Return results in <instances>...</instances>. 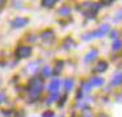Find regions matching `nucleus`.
<instances>
[{
    "label": "nucleus",
    "mask_w": 122,
    "mask_h": 117,
    "mask_svg": "<svg viewBox=\"0 0 122 117\" xmlns=\"http://www.w3.org/2000/svg\"><path fill=\"white\" fill-rule=\"evenodd\" d=\"M43 90V79L42 78H33L29 82V85H28V92H29L30 99H37L40 96V93L42 92Z\"/></svg>",
    "instance_id": "f257e3e1"
},
{
    "label": "nucleus",
    "mask_w": 122,
    "mask_h": 117,
    "mask_svg": "<svg viewBox=\"0 0 122 117\" xmlns=\"http://www.w3.org/2000/svg\"><path fill=\"white\" fill-rule=\"evenodd\" d=\"M32 54V48L30 46H19L16 50V55L19 58H28Z\"/></svg>",
    "instance_id": "f03ea898"
},
{
    "label": "nucleus",
    "mask_w": 122,
    "mask_h": 117,
    "mask_svg": "<svg viewBox=\"0 0 122 117\" xmlns=\"http://www.w3.org/2000/svg\"><path fill=\"white\" fill-rule=\"evenodd\" d=\"M109 30H110V27H109L108 24H104V25H101L96 32H93L92 34H93V37H102V36H105Z\"/></svg>",
    "instance_id": "7ed1b4c3"
},
{
    "label": "nucleus",
    "mask_w": 122,
    "mask_h": 117,
    "mask_svg": "<svg viewBox=\"0 0 122 117\" xmlns=\"http://www.w3.org/2000/svg\"><path fill=\"white\" fill-rule=\"evenodd\" d=\"M28 22H29V20L25 19V17H16L11 24H12L13 28H22V27H25Z\"/></svg>",
    "instance_id": "20e7f679"
},
{
    "label": "nucleus",
    "mask_w": 122,
    "mask_h": 117,
    "mask_svg": "<svg viewBox=\"0 0 122 117\" xmlns=\"http://www.w3.org/2000/svg\"><path fill=\"white\" fill-rule=\"evenodd\" d=\"M59 84H61L59 79H54L53 82L50 83V85H49V91H50L53 95H56L58 91H59Z\"/></svg>",
    "instance_id": "39448f33"
},
{
    "label": "nucleus",
    "mask_w": 122,
    "mask_h": 117,
    "mask_svg": "<svg viewBox=\"0 0 122 117\" xmlns=\"http://www.w3.org/2000/svg\"><path fill=\"white\" fill-rule=\"evenodd\" d=\"M97 54H98V51L96 50V49H92L91 51H88L87 55H85V58H84L85 63H91L92 61H95L96 57H97Z\"/></svg>",
    "instance_id": "423d86ee"
},
{
    "label": "nucleus",
    "mask_w": 122,
    "mask_h": 117,
    "mask_svg": "<svg viewBox=\"0 0 122 117\" xmlns=\"http://www.w3.org/2000/svg\"><path fill=\"white\" fill-rule=\"evenodd\" d=\"M41 38H42L45 42H51L54 40V32L53 30H45V32L41 34Z\"/></svg>",
    "instance_id": "0eeeda50"
},
{
    "label": "nucleus",
    "mask_w": 122,
    "mask_h": 117,
    "mask_svg": "<svg viewBox=\"0 0 122 117\" xmlns=\"http://www.w3.org/2000/svg\"><path fill=\"white\" fill-rule=\"evenodd\" d=\"M106 69H108V62H104L102 61V62H100V63L95 67L93 71H95V72H104V71H106Z\"/></svg>",
    "instance_id": "6e6552de"
},
{
    "label": "nucleus",
    "mask_w": 122,
    "mask_h": 117,
    "mask_svg": "<svg viewBox=\"0 0 122 117\" xmlns=\"http://www.w3.org/2000/svg\"><path fill=\"white\" fill-rule=\"evenodd\" d=\"M102 83H104L102 78H92V79L88 82V84H89L91 87H97V85H101Z\"/></svg>",
    "instance_id": "1a4fd4ad"
},
{
    "label": "nucleus",
    "mask_w": 122,
    "mask_h": 117,
    "mask_svg": "<svg viewBox=\"0 0 122 117\" xmlns=\"http://www.w3.org/2000/svg\"><path fill=\"white\" fill-rule=\"evenodd\" d=\"M41 62L40 61H36V62H32V63L28 64V71L29 72H37L38 71V66H40Z\"/></svg>",
    "instance_id": "9d476101"
},
{
    "label": "nucleus",
    "mask_w": 122,
    "mask_h": 117,
    "mask_svg": "<svg viewBox=\"0 0 122 117\" xmlns=\"http://www.w3.org/2000/svg\"><path fill=\"white\" fill-rule=\"evenodd\" d=\"M122 83V72H117L112 79V85H119Z\"/></svg>",
    "instance_id": "9b49d317"
},
{
    "label": "nucleus",
    "mask_w": 122,
    "mask_h": 117,
    "mask_svg": "<svg viewBox=\"0 0 122 117\" xmlns=\"http://www.w3.org/2000/svg\"><path fill=\"white\" fill-rule=\"evenodd\" d=\"M64 88H66L67 92H68V91H71L72 88H74V80H72V79L64 80Z\"/></svg>",
    "instance_id": "f8f14e48"
},
{
    "label": "nucleus",
    "mask_w": 122,
    "mask_h": 117,
    "mask_svg": "<svg viewBox=\"0 0 122 117\" xmlns=\"http://www.w3.org/2000/svg\"><path fill=\"white\" fill-rule=\"evenodd\" d=\"M63 46H64V49H72V48L75 46V42H74V40H72V38H67V40L64 41Z\"/></svg>",
    "instance_id": "ddd939ff"
},
{
    "label": "nucleus",
    "mask_w": 122,
    "mask_h": 117,
    "mask_svg": "<svg viewBox=\"0 0 122 117\" xmlns=\"http://www.w3.org/2000/svg\"><path fill=\"white\" fill-rule=\"evenodd\" d=\"M58 13L61 15V16H68L70 15V8L68 7H62V8L58 11Z\"/></svg>",
    "instance_id": "4468645a"
},
{
    "label": "nucleus",
    "mask_w": 122,
    "mask_h": 117,
    "mask_svg": "<svg viewBox=\"0 0 122 117\" xmlns=\"http://www.w3.org/2000/svg\"><path fill=\"white\" fill-rule=\"evenodd\" d=\"M62 67H63V62H62V61L56 62V66H55V70H54V74H55V75H58L59 72L62 71Z\"/></svg>",
    "instance_id": "2eb2a0df"
},
{
    "label": "nucleus",
    "mask_w": 122,
    "mask_h": 117,
    "mask_svg": "<svg viewBox=\"0 0 122 117\" xmlns=\"http://www.w3.org/2000/svg\"><path fill=\"white\" fill-rule=\"evenodd\" d=\"M53 74V71H51V69L49 66H46V67H43V70H42V75L43 76H50V75Z\"/></svg>",
    "instance_id": "dca6fc26"
},
{
    "label": "nucleus",
    "mask_w": 122,
    "mask_h": 117,
    "mask_svg": "<svg viewBox=\"0 0 122 117\" xmlns=\"http://www.w3.org/2000/svg\"><path fill=\"white\" fill-rule=\"evenodd\" d=\"M122 48V41L121 40H116L113 42V50H119Z\"/></svg>",
    "instance_id": "f3484780"
},
{
    "label": "nucleus",
    "mask_w": 122,
    "mask_h": 117,
    "mask_svg": "<svg viewBox=\"0 0 122 117\" xmlns=\"http://www.w3.org/2000/svg\"><path fill=\"white\" fill-rule=\"evenodd\" d=\"M55 3H56L55 0H43V1H42L43 5L49 7V8H50V7H54V4H55Z\"/></svg>",
    "instance_id": "a211bd4d"
},
{
    "label": "nucleus",
    "mask_w": 122,
    "mask_h": 117,
    "mask_svg": "<svg viewBox=\"0 0 122 117\" xmlns=\"http://www.w3.org/2000/svg\"><path fill=\"white\" fill-rule=\"evenodd\" d=\"M42 117H54V112L51 111H46L42 113Z\"/></svg>",
    "instance_id": "6ab92c4d"
},
{
    "label": "nucleus",
    "mask_w": 122,
    "mask_h": 117,
    "mask_svg": "<svg viewBox=\"0 0 122 117\" xmlns=\"http://www.w3.org/2000/svg\"><path fill=\"white\" fill-rule=\"evenodd\" d=\"M5 100V92H0V104Z\"/></svg>",
    "instance_id": "aec40b11"
},
{
    "label": "nucleus",
    "mask_w": 122,
    "mask_h": 117,
    "mask_svg": "<svg viewBox=\"0 0 122 117\" xmlns=\"http://www.w3.org/2000/svg\"><path fill=\"white\" fill-rule=\"evenodd\" d=\"M66 99H67V96H66V95H64V96H63V97H62V100H61V101H59V105H61V106H62V105H63V103H64V101H66Z\"/></svg>",
    "instance_id": "412c9836"
},
{
    "label": "nucleus",
    "mask_w": 122,
    "mask_h": 117,
    "mask_svg": "<svg viewBox=\"0 0 122 117\" xmlns=\"http://www.w3.org/2000/svg\"><path fill=\"white\" fill-rule=\"evenodd\" d=\"M110 37H112V38H116V37H117V32H116V30L110 33Z\"/></svg>",
    "instance_id": "4be33fe9"
},
{
    "label": "nucleus",
    "mask_w": 122,
    "mask_h": 117,
    "mask_svg": "<svg viewBox=\"0 0 122 117\" xmlns=\"http://www.w3.org/2000/svg\"><path fill=\"white\" fill-rule=\"evenodd\" d=\"M83 117H91V113L88 111H85V113H84V116H83Z\"/></svg>",
    "instance_id": "5701e85b"
},
{
    "label": "nucleus",
    "mask_w": 122,
    "mask_h": 117,
    "mask_svg": "<svg viewBox=\"0 0 122 117\" xmlns=\"http://www.w3.org/2000/svg\"><path fill=\"white\" fill-rule=\"evenodd\" d=\"M98 117H109V116H108V114H105V113H101Z\"/></svg>",
    "instance_id": "b1692460"
},
{
    "label": "nucleus",
    "mask_w": 122,
    "mask_h": 117,
    "mask_svg": "<svg viewBox=\"0 0 122 117\" xmlns=\"http://www.w3.org/2000/svg\"><path fill=\"white\" fill-rule=\"evenodd\" d=\"M3 4H4V1H0V7L3 5Z\"/></svg>",
    "instance_id": "393cba45"
},
{
    "label": "nucleus",
    "mask_w": 122,
    "mask_h": 117,
    "mask_svg": "<svg viewBox=\"0 0 122 117\" xmlns=\"http://www.w3.org/2000/svg\"><path fill=\"white\" fill-rule=\"evenodd\" d=\"M0 83H1V80H0Z\"/></svg>",
    "instance_id": "a878e982"
}]
</instances>
